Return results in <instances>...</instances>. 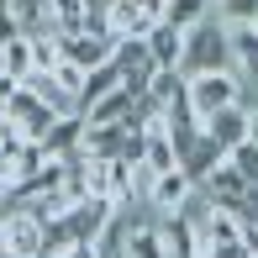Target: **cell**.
Here are the masks:
<instances>
[{"instance_id": "obj_1", "label": "cell", "mask_w": 258, "mask_h": 258, "mask_svg": "<svg viewBox=\"0 0 258 258\" xmlns=\"http://www.w3.org/2000/svg\"><path fill=\"white\" fill-rule=\"evenodd\" d=\"M211 69H232V32L221 16L201 21V27L184 32V58H179V74H211Z\"/></svg>"}, {"instance_id": "obj_2", "label": "cell", "mask_w": 258, "mask_h": 258, "mask_svg": "<svg viewBox=\"0 0 258 258\" xmlns=\"http://www.w3.org/2000/svg\"><path fill=\"white\" fill-rule=\"evenodd\" d=\"M184 100H190V111L201 116V126H206L216 111L248 100V85L237 79V69H211V74H190L184 79Z\"/></svg>"}, {"instance_id": "obj_3", "label": "cell", "mask_w": 258, "mask_h": 258, "mask_svg": "<svg viewBox=\"0 0 258 258\" xmlns=\"http://www.w3.org/2000/svg\"><path fill=\"white\" fill-rule=\"evenodd\" d=\"M0 116H6V121L16 126V137H21V143H42V137H48L53 126H58V111H53L48 100H37L27 85H21L16 95H11V105H6Z\"/></svg>"}, {"instance_id": "obj_4", "label": "cell", "mask_w": 258, "mask_h": 258, "mask_svg": "<svg viewBox=\"0 0 258 258\" xmlns=\"http://www.w3.org/2000/svg\"><path fill=\"white\" fill-rule=\"evenodd\" d=\"M0 232H6V253L11 258H42V216L27 206H6L0 211Z\"/></svg>"}, {"instance_id": "obj_5", "label": "cell", "mask_w": 258, "mask_h": 258, "mask_svg": "<svg viewBox=\"0 0 258 258\" xmlns=\"http://www.w3.org/2000/svg\"><path fill=\"white\" fill-rule=\"evenodd\" d=\"M153 21H158L153 0H111V6H105V27L121 42H143L148 32H153Z\"/></svg>"}, {"instance_id": "obj_6", "label": "cell", "mask_w": 258, "mask_h": 258, "mask_svg": "<svg viewBox=\"0 0 258 258\" xmlns=\"http://www.w3.org/2000/svg\"><path fill=\"white\" fill-rule=\"evenodd\" d=\"M116 201H105V195H85V201H74L63 211V221H69V232H74V242H95L105 227H111V216H116Z\"/></svg>"}, {"instance_id": "obj_7", "label": "cell", "mask_w": 258, "mask_h": 258, "mask_svg": "<svg viewBox=\"0 0 258 258\" xmlns=\"http://www.w3.org/2000/svg\"><path fill=\"white\" fill-rule=\"evenodd\" d=\"M137 111V90H126V85H116V90H105V95H95L85 105V121L90 126H126V116Z\"/></svg>"}, {"instance_id": "obj_8", "label": "cell", "mask_w": 258, "mask_h": 258, "mask_svg": "<svg viewBox=\"0 0 258 258\" xmlns=\"http://www.w3.org/2000/svg\"><path fill=\"white\" fill-rule=\"evenodd\" d=\"M201 190H206L216 206H227V211H242V206H248V195L258 190V184H248L237 169H232V163H221V169L211 174V179H201Z\"/></svg>"}, {"instance_id": "obj_9", "label": "cell", "mask_w": 258, "mask_h": 258, "mask_svg": "<svg viewBox=\"0 0 258 258\" xmlns=\"http://www.w3.org/2000/svg\"><path fill=\"white\" fill-rule=\"evenodd\" d=\"M227 32H232V69H237V79L258 90V21H237Z\"/></svg>"}, {"instance_id": "obj_10", "label": "cell", "mask_w": 258, "mask_h": 258, "mask_svg": "<svg viewBox=\"0 0 258 258\" xmlns=\"http://www.w3.org/2000/svg\"><path fill=\"white\" fill-rule=\"evenodd\" d=\"M158 232H163V242H169V258H201V227H195L184 211H163Z\"/></svg>"}, {"instance_id": "obj_11", "label": "cell", "mask_w": 258, "mask_h": 258, "mask_svg": "<svg viewBox=\"0 0 258 258\" xmlns=\"http://www.w3.org/2000/svg\"><path fill=\"white\" fill-rule=\"evenodd\" d=\"M195 190H201V184H195L184 169H169V174H158V179H153L148 206H153V211H184V201H190Z\"/></svg>"}, {"instance_id": "obj_12", "label": "cell", "mask_w": 258, "mask_h": 258, "mask_svg": "<svg viewBox=\"0 0 258 258\" xmlns=\"http://www.w3.org/2000/svg\"><path fill=\"white\" fill-rule=\"evenodd\" d=\"M206 137H216V143L227 148V153H232L237 143H248V137H253V121H248V100H242V105H227V111H216V116L206 121Z\"/></svg>"}, {"instance_id": "obj_13", "label": "cell", "mask_w": 258, "mask_h": 258, "mask_svg": "<svg viewBox=\"0 0 258 258\" xmlns=\"http://www.w3.org/2000/svg\"><path fill=\"white\" fill-rule=\"evenodd\" d=\"M21 85H27L32 95H37V100H48L58 116H79V95L58 85V74H53V69H32V74L21 79Z\"/></svg>"}, {"instance_id": "obj_14", "label": "cell", "mask_w": 258, "mask_h": 258, "mask_svg": "<svg viewBox=\"0 0 258 258\" xmlns=\"http://www.w3.org/2000/svg\"><path fill=\"white\" fill-rule=\"evenodd\" d=\"M132 148V126H90L85 121V158H126Z\"/></svg>"}, {"instance_id": "obj_15", "label": "cell", "mask_w": 258, "mask_h": 258, "mask_svg": "<svg viewBox=\"0 0 258 258\" xmlns=\"http://www.w3.org/2000/svg\"><path fill=\"white\" fill-rule=\"evenodd\" d=\"M148 58H153L158 69H179V58H184V32L179 27H169V21H153V32H148Z\"/></svg>"}, {"instance_id": "obj_16", "label": "cell", "mask_w": 258, "mask_h": 258, "mask_svg": "<svg viewBox=\"0 0 258 258\" xmlns=\"http://www.w3.org/2000/svg\"><path fill=\"white\" fill-rule=\"evenodd\" d=\"M85 148V116H58V126L42 137V153L48 158H74Z\"/></svg>"}, {"instance_id": "obj_17", "label": "cell", "mask_w": 258, "mask_h": 258, "mask_svg": "<svg viewBox=\"0 0 258 258\" xmlns=\"http://www.w3.org/2000/svg\"><path fill=\"white\" fill-rule=\"evenodd\" d=\"M221 163H227V148H221L216 137H206V132H201V143H195L190 153H184V163H179V169L190 174L195 184H201V179H211V174L221 169Z\"/></svg>"}, {"instance_id": "obj_18", "label": "cell", "mask_w": 258, "mask_h": 258, "mask_svg": "<svg viewBox=\"0 0 258 258\" xmlns=\"http://www.w3.org/2000/svg\"><path fill=\"white\" fill-rule=\"evenodd\" d=\"M126 258H169L158 221H126Z\"/></svg>"}, {"instance_id": "obj_19", "label": "cell", "mask_w": 258, "mask_h": 258, "mask_svg": "<svg viewBox=\"0 0 258 258\" xmlns=\"http://www.w3.org/2000/svg\"><path fill=\"white\" fill-rule=\"evenodd\" d=\"M211 11H216V0H163V6H158V21L190 32V27H201V21H211Z\"/></svg>"}, {"instance_id": "obj_20", "label": "cell", "mask_w": 258, "mask_h": 258, "mask_svg": "<svg viewBox=\"0 0 258 258\" xmlns=\"http://www.w3.org/2000/svg\"><path fill=\"white\" fill-rule=\"evenodd\" d=\"M90 11H95V0H53V32H58V37L85 32L90 27Z\"/></svg>"}, {"instance_id": "obj_21", "label": "cell", "mask_w": 258, "mask_h": 258, "mask_svg": "<svg viewBox=\"0 0 258 258\" xmlns=\"http://www.w3.org/2000/svg\"><path fill=\"white\" fill-rule=\"evenodd\" d=\"M32 69H37V58H32V37L21 32V37H11L6 48H0V74H11V79L21 85V79H27Z\"/></svg>"}, {"instance_id": "obj_22", "label": "cell", "mask_w": 258, "mask_h": 258, "mask_svg": "<svg viewBox=\"0 0 258 258\" xmlns=\"http://www.w3.org/2000/svg\"><path fill=\"white\" fill-rule=\"evenodd\" d=\"M11 16L21 21V32H42L53 27V0H11Z\"/></svg>"}, {"instance_id": "obj_23", "label": "cell", "mask_w": 258, "mask_h": 258, "mask_svg": "<svg viewBox=\"0 0 258 258\" xmlns=\"http://www.w3.org/2000/svg\"><path fill=\"white\" fill-rule=\"evenodd\" d=\"M27 37H32V58H37V69H58V63H63V37H58L53 27L27 32Z\"/></svg>"}, {"instance_id": "obj_24", "label": "cell", "mask_w": 258, "mask_h": 258, "mask_svg": "<svg viewBox=\"0 0 258 258\" xmlns=\"http://www.w3.org/2000/svg\"><path fill=\"white\" fill-rule=\"evenodd\" d=\"M148 95H153L158 105L179 100V95H184V74H179V69H153V79H148Z\"/></svg>"}, {"instance_id": "obj_25", "label": "cell", "mask_w": 258, "mask_h": 258, "mask_svg": "<svg viewBox=\"0 0 258 258\" xmlns=\"http://www.w3.org/2000/svg\"><path fill=\"white\" fill-rule=\"evenodd\" d=\"M227 163H232V169H237L248 184H258V143H253V137L232 148V153H227Z\"/></svg>"}, {"instance_id": "obj_26", "label": "cell", "mask_w": 258, "mask_h": 258, "mask_svg": "<svg viewBox=\"0 0 258 258\" xmlns=\"http://www.w3.org/2000/svg\"><path fill=\"white\" fill-rule=\"evenodd\" d=\"M216 16L227 21V27H237V21H258V0H216Z\"/></svg>"}, {"instance_id": "obj_27", "label": "cell", "mask_w": 258, "mask_h": 258, "mask_svg": "<svg viewBox=\"0 0 258 258\" xmlns=\"http://www.w3.org/2000/svg\"><path fill=\"white\" fill-rule=\"evenodd\" d=\"M53 74H58V85H63V90H74V95H85V69H79V63H69V58H63V63H58L53 69Z\"/></svg>"}, {"instance_id": "obj_28", "label": "cell", "mask_w": 258, "mask_h": 258, "mask_svg": "<svg viewBox=\"0 0 258 258\" xmlns=\"http://www.w3.org/2000/svg\"><path fill=\"white\" fill-rule=\"evenodd\" d=\"M11 37H21V21L11 16V11H0V48H6Z\"/></svg>"}, {"instance_id": "obj_29", "label": "cell", "mask_w": 258, "mask_h": 258, "mask_svg": "<svg viewBox=\"0 0 258 258\" xmlns=\"http://www.w3.org/2000/svg\"><path fill=\"white\" fill-rule=\"evenodd\" d=\"M201 258H248V248H201Z\"/></svg>"}, {"instance_id": "obj_30", "label": "cell", "mask_w": 258, "mask_h": 258, "mask_svg": "<svg viewBox=\"0 0 258 258\" xmlns=\"http://www.w3.org/2000/svg\"><path fill=\"white\" fill-rule=\"evenodd\" d=\"M16 90H21L16 79H11V74H0V111H6V105H11V95H16Z\"/></svg>"}, {"instance_id": "obj_31", "label": "cell", "mask_w": 258, "mask_h": 258, "mask_svg": "<svg viewBox=\"0 0 258 258\" xmlns=\"http://www.w3.org/2000/svg\"><path fill=\"white\" fill-rule=\"evenodd\" d=\"M58 258H100V253H95V242H79V248H69V253H58Z\"/></svg>"}, {"instance_id": "obj_32", "label": "cell", "mask_w": 258, "mask_h": 258, "mask_svg": "<svg viewBox=\"0 0 258 258\" xmlns=\"http://www.w3.org/2000/svg\"><path fill=\"white\" fill-rule=\"evenodd\" d=\"M0 258H11V253H6V232H0Z\"/></svg>"}]
</instances>
